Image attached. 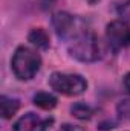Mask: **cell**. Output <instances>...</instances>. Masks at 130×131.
Here are the masks:
<instances>
[{"label": "cell", "mask_w": 130, "mask_h": 131, "mask_svg": "<svg viewBox=\"0 0 130 131\" xmlns=\"http://www.w3.org/2000/svg\"><path fill=\"white\" fill-rule=\"evenodd\" d=\"M49 85L66 96H78L81 95L86 87L87 82L81 75L77 73H61V72H55L51 75L49 78Z\"/></svg>", "instance_id": "3"}, {"label": "cell", "mask_w": 130, "mask_h": 131, "mask_svg": "<svg viewBox=\"0 0 130 131\" xmlns=\"http://www.w3.org/2000/svg\"><path fill=\"white\" fill-rule=\"evenodd\" d=\"M116 12L123 20L130 18V0H118L116 2Z\"/></svg>", "instance_id": "11"}, {"label": "cell", "mask_w": 130, "mask_h": 131, "mask_svg": "<svg viewBox=\"0 0 130 131\" xmlns=\"http://www.w3.org/2000/svg\"><path fill=\"white\" fill-rule=\"evenodd\" d=\"M116 111H118L119 117L130 121V99H123L116 105Z\"/></svg>", "instance_id": "12"}, {"label": "cell", "mask_w": 130, "mask_h": 131, "mask_svg": "<svg viewBox=\"0 0 130 131\" xmlns=\"http://www.w3.org/2000/svg\"><path fill=\"white\" fill-rule=\"evenodd\" d=\"M64 41L70 57L78 61L94 63L101 57V46L98 37L90 31V28H87V25L81 18H78L75 28L67 34Z\"/></svg>", "instance_id": "1"}, {"label": "cell", "mask_w": 130, "mask_h": 131, "mask_svg": "<svg viewBox=\"0 0 130 131\" xmlns=\"http://www.w3.org/2000/svg\"><path fill=\"white\" fill-rule=\"evenodd\" d=\"M89 2H90V3H95V2H98V0H89Z\"/></svg>", "instance_id": "15"}, {"label": "cell", "mask_w": 130, "mask_h": 131, "mask_svg": "<svg viewBox=\"0 0 130 131\" xmlns=\"http://www.w3.org/2000/svg\"><path fill=\"white\" fill-rule=\"evenodd\" d=\"M106 38L115 50L127 47L130 46V26L124 20H115L107 25Z\"/></svg>", "instance_id": "4"}, {"label": "cell", "mask_w": 130, "mask_h": 131, "mask_svg": "<svg viewBox=\"0 0 130 131\" xmlns=\"http://www.w3.org/2000/svg\"><path fill=\"white\" fill-rule=\"evenodd\" d=\"M123 84H124V89H126V90L130 93V72L126 75V76H124V81H123Z\"/></svg>", "instance_id": "14"}, {"label": "cell", "mask_w": 130, "mask_h": 131, "mask_svg": "<svg viewBox=\"0 0 130 131\" xmlns=\"http://www.w3.org/2000/svg\"><path fill=\"white\" fill-rule=\"evenodd\" d=\"M41 66V58L40 55L26 46H20L11 61V67L12 72L15 75V78H18L20 81H28L32 79L34 76L37 75V72L40 70Z\"/></svg>", "instance_id": "2"}, {"label": "cell", "mask_w": 130, "mask_h": 131, "mask_svg": "<svg viewBox=\"0 0 130 131\" xmlns=\"http://www.w3.org/2000/svg\"><path fill=\"white\" fill-rule=\"evenodd\" d=\"M20 108V102L15 98H9V96H2L0 98V110H2V117L3 119H11L17 110Z\"/></svg>", "instance_id": "7"}, {"label": "cell", "mask_w": 130, "mask_h": 131, "mask_svg": "<svg viewBox=\"0 0 130 131\" xmlns=\"http://www.w3.org/2000/svg\"><path fill=\"white\" fill-rule=\"evenodd\" d=\"M52 124V119H41L35 113H26L18 117L12 127L14 131H46Z\"/></svg>", "instance_id": "5"}, {"label": "cell", "mask_w": 130, "mask_h": 131, "mask_svg": "<svg viewBox=\"0 0 130 131\" xmlns=\"http://www.w3.org/2000/svg\"><path fill=\"white\" fill-rule=\"evenodd\" d=\"M32 101L38 108H43V110H52L57 105V98L48 92H38Z\"/></svg>", "instance_id": "9"}, {"label": "cell", "mask_w": 130, "mask_h": 131, "mask_svg": "<svg viewBox=\"0 0 130 131\" xmlns=\"http://www.w3.org/2000/svg\"><path fill=\"white\" fill-rule=\"evenodd\" d=\"M70 113H72L77 119L86 121V119H89V117L94 114V110H92L87 104H84V102H77V104H73V105L70 107Z\"/></svg>", "instance_id": "10"}, {"label": "cell", "mask_w": 130, "mask_h": 131, "mask_svg": "<svg viewBox=\"0 0 130 131\" xmlns=\"http://www.w3.org/2000/svg\"><path fill=\"white\" fill-rule=\"evenodd\" d=\"M77 21H78V17H73L67 12H55L54 17H52L54 29H55L57 35L63 40L67 37V34L75 28Z\"/></svg>", "instance_id": "6"}, {"label": "cell", "mask_w": 130, "mask_h": 131, "mask_svg": "<svg viewBox=\"0 0 130 131\" xmlns=\"http://www.w3.org/2000/svg\"><path fill=\"white\" fill-rule=\"evenodd\" d=\"M28 40L31 41V44H34L38 49H48L49 44H51L49 43V35H48V32L44 29H41V28L32 29L29 32V35H28Z\"/></svg>", "instance_id": "8"}, {"label": "cell", "mask_w": 130, "mask_h": 131, "mask_svg": "<svg viewBox=\"0 0 130 131\" xmlns=\"http://www.w3.org/2000/svg\"><path fill=\"white\" fill-rule=\"evenodd\" d=\"M58 131H84L81 127H77V125H69V124H64L61 125V128Z\"/></svg>", "instance_id": "13"}]
</instances>
